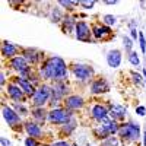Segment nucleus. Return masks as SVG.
I'll return each instance as SVG.
<instances>
[{
	"mask_svg": "<svg viewBox=\"0 0 146 146\" xmlns=\"http://www.w3.org/2000/svg\"><path fill=\"white\" fill-rule=\"evenodd\" d=\"M40 76L42 79H51L56 82H63L67 78V66L63 58L50 57L40 67Z\"/></svg>",
	"mask_w": 146,
	"mask_h": 146,
	"instance_id": "nucleus-1",
	"label": "nucleus"
},
{
	"mask_svg": "<svg viewBox=\"0 0 146 146\" xmlns=\"http://www.w3.org/2000/svg\"><path fill=\"white\" fill-rule=\"evenodd\" d=\"M51 98V88L47 85H41V86L35 91L34 96H32V104L36 108H42L45 102H48V100Z\"/></svg>",
	"mask_w": 146,
	"mask_h": 146,
	"instance_id": "nucleus-2",
	"label": "nucleus"
},
{
	"mask_svg": "<svg viewBox=\"0 0 146 146\" xmlns=\"http://www.w3.org/2000/svg\"><path fill=\"white\" fill-rule=\"evenodd\" d=\"M47 117L50 120V123H53V124H66L72 120V113L67 111V110L56 108V110H51L47 114Z\"/></svg>",
	"mask_w": 146,
	"mask_h": 146,
	"instance_id": "nucleus-3",
	"label": "nucleus"
},
{
	"mask_svg": "<svg viewBox=\"0 0 146 146\" xmlns=\"http://www.w3.org/2000/svg\"><path fill=\"white\" fill-rule=\"evenodd\" d=\"M139 133L140 129L137 124H133V123H126L118 129V135L124 139H130V140H137L139 139Z\"/></svg>",
	"mask_w": 146,
	"mask_h": 146,
	"instance_id": "nucleus-4",
	"label": "nucleus"
},
{
	"mask_svg": "<svg viewBox=\"0 0 146 146\" xmlns=\"http://www.w3.org/2000/svg\"><path fill=\"white\" fill-rule=\"evenodd\" d=\"M72 72H73V75H75L79 80H89L94 75V70L92 67L89 66H85V64H73L72 66Z\"/></svg>",
	"mask_w": 146,
	"mask_h": 146,
	"instance_id": "nucleus-5",
	"label": "nucleus"
},
{
	"mask_svg": "<svg viewBox=\"0 0 146 146\" xmlns=\"http://www.w3.org/2000/svg\"><path fill=\"white\" fill-rule=\"evenodd\" d=\"M66 94H67L66 83L64 82H56V85L51 88V105L57 104Z\"/></svg>",
	"mask_w": 146,
	"mask_h": 146,
	"instance_id": "nucleus-6",
	"label": "nucleus"
},
{
	"mask_svg": "<svg viewBox=\"0 0 146 146\" xmlns=\"http://www.w3.org/2000/svg\"><path fill=\"white\" fill-rule=\"evenodd\" d=\"M10 66L13 67L15 70H18L22 76H27L29 73V66H28V62L25 58H23V56H18V57H13L10 60Z\"/></svg>",
	"mask_w": 146,
	"mask_h": 146,
	"instance_id": "nucleus-7",
	"label": "nucleus"
},
{
	"mask_svg": "<svg viewBox=\"0 0 146 146\" xmlns=\"http://www.w3.org/2000/svg\"><path fill=\"white\" fill-rule=\"evenodd\" d=\"M75 29H76V38L79 41H85V42L91 41V29L85 22H78Z\"/></svg>",
	"mask_w": 146,
	"mask_h": 146,
	"instance_id": "nucleus-8",
	"label": "nucleus"
},
{
	"mask_svg": "<svg viewBox=\"0 0 146 146\" xmlns=\"http://www.w3.org/2000/svg\"><path fill=\"white\" fill-rule=\"evenodd\" d=\"M2 113H3L5 120L9 123V126H16V124H19L21 118H19V114L15 111V110H12V108L7 107V105H3Z\"/></svg>",
	"mask_w": 146,
	"mask_h": 146,
	"instance_id": "nucleus-9",
	"label": "nucleus"
},
{
	"mask_svg": "<svg viewBox=\"0 0 146 146\" xmlns=\"http://www.w3.org/2000/svg\"><path fill=\"white\" fill-rule=\"evenodd\" d=\"M64 105L67 110H79L83 107V98L79 95H70L64 98Z\"/></svg>",
	"mask_w": 146,
	"mask_h": 146,
	"instance_id": "nucleus-10",
	"label": "nucleus"
},
{
	"mask_svg": "<svg viewBox=\"0 0 146 146\" xmlns=\"http://www.w3.org/2000/svg\"><path fill=\"white\" fill-rule=\"evenodd\" d=\"M107 63H108L110 67H113V69L118 67L120 63H121V53L118 50L108 51V54H107Z\"/></svg>",
	"mask_w": 146,
	"mask_h": 146,
	"instance_id": "nucleus-11",
	"label": "nucleus"
},
{
	"mask_svg": "<svg viewBox=\"0 0 146 146\" xmlns=\"http://www.w3.org/2000/svg\"><path fill=\"white\" fill-rule=\"evenodd\" d=\"M91 114H92V117H94L95 120L101 121V123L108 118V111H107V108L102 107V105H94Z\"/></svg>",
	"mask_w": 146,
	"mask_h": 146,
	"instance_id": "nucleus-12",
	"label": "nucleus"
},
{
	"mask_svg": "<svg viewBox=\"0 0 146 146\" xmlns=\"http://www.w3.org/2000/svg\"><path fill=\"white\" fill-rule=\"evenodd\" d=\"M108 91H110V86L104 79H98V80L92 82V85H91V92L92 94H104V92H108Z\"/></svg>",
	"mask_w": 146,
	"mask_h": 146,
	"instance_id": "nucleus-13",
	"label": "nucleus"
},
{
	"mask_svg": "<svg viewBox=\"0 0 146 146\" xmlns=\"http://www.w3.org/2000/svg\"><path fill=\"white\" fill-rule=\"evenodd\" d=\"M16 83H18V86L25 92V94H28V95H31V96H34V94H35V88L32 86V83H31V80H28V79H21V78H16Z\"/></svg>",
	"mask_w": 146,
	"mask_h": 146,
	"instance_id": "nucleus-14",
	"label": "nucleus"
},
{
	"mask_svg": "<svg viewBox=\"0 0 146 146\" xmlns=\"http://www.w3.org/2000/svg\"><path fill=\"white\" fill-rule=\"evenodd\" d=\"M18 53V47L15 44H12L9 41H5L3 45H2V54L5 57H9V58H13V56H16Z\"/></svg>",
	"mask_w": 146,
	"mask_h": 146,
	"instance_id": "nucleus-15",
	"label": "nucleus"
},
{
	"mask_svg": "<svg viewBox=\"0 0 146 146\" xmlns=\"http://www.w3.org/2000/svg\"><path fill=\"white\" fill-rule=\"evenodd\" d=\"M25 130H27V133H28L32 139H34V137H41V135H42L40 126L36 124V123H32V121H29V123L25 124Z\"/></svg>",
	"mask_w": 146,
	"mask_h": 146,
	"instance_id": "nucleus-16",
	"label": "nucleus"
},
{
	"mask_svg": "<svg viewBox=\"0 0 146 146\" xmlns=\"http://www.w3.org/2000/svg\"><path fill=\"white\" fill-rule=\"evenodd\" d=\"M7 94H9V96L12 100H15V101H19V100H22V96H23V91L19 88V86H16V85H7Z\"/></svg>",
	"mask_w": 146,
	"mask_h": 146,
	"instance_id": "nucleus-17",
	"label": "nucleus"
},
{
	"mask_svg": "<svg viewBox=\"0 0 146 146\" xmlns=\"http://www.w3.org/2000/svg\"><path fill=\"white\" fill-rule=\"evenodd\" d=\"M126 113H127V110H126L124 107L115 105V107H113V108H111V111H110V115H111V117H113V120L115 121V120H123V118H124V115H126Z\"/></svg>",
	"mask_w": 146,
	"mask_h": 146,
	"instance_id": "nucleus-18",
	"label": "nucleus"
},
{
	"mask_svg": "<svg viewBox=\"0 0 146 146\" xmlns=\"http://www.w3.org/2000/svg\"><path fill=\"white\" fill-rule=\"evenodd\" d=\"M94 35H95V38H98V40H105L108 38V36H111V31H110L108 27H96L94 28Z\"/></svg>",
	"mask_w": 146,
	"mask_h": 146,
	"instance_id": "nucleus-19",
	"label": "nucleus"
},
{
	"mask_svg": "<svg viewBox=\"0 0 146 146\" xmlns=\"http://www.w3.org/2000/svg\"><path fill=\"white\" fill-rule=\"evenodd\" d=\"M23 58L27 60L28 63H32L35 64L36 62H38V53H36V50H32V48H27V50H23Z\"/></svg>",
	"mask_w": 146,
	"mask_h": 146,
	"instance_id": "nucleus-20",
	"label": "nucleus"
},
{
	"mask_svg": "<svg viewBox=\"0 0 146 146\" xmlns=\"http://www.w3.org/2000/svg\"><path fill=\"white\" fill-rule=\"evenodd\" d=\"M32 114H34V118L35 120H38V121H44L45 120V111H44V108H36V110H34L32 111Z\"/></svg>",
	"mask_w": 146,
	"mask_h": 146,
	"instance_id": "nucleus-21",
	"label": "nucleus"
},
{
	"mask_svg": "<svg viewBox=\"0 0 146 146\" xmlns=\"http://www.w3.org/2000/svg\"><path fill=\"white\" fill-rule=\"evenodd\" d=\"M73 25L76 27V23H75V21H73V18H66L64 22H63V31L67 34L69 31H72V27Z\"/></svg>",
	"mask_w": 146,
	"mask_h": 146,
	"instance_id": "nucleus-22",
	"label": "nucleus"
},
{
	"mask_svg": "<svg viewBox=\"0 0 146 146\" xmlns=\"http://www.w3.org/2000/svg\"><path fill=\"white\" fill-rule=\"evenodd\" d=\"M129 60H130V63H131L133 66H139V64H140V58H139L137 53H135V51H131V53H130Z\"/></svg>",
	"mask_w": 146,
	"mask_h": 146,
	"instance_id": "nucleus-23",
	"label": "nucleus"
},
{
	"mask_svg": "<svg viewBox=\"0 0 146 146\" xmlns=\"http://www.w3.org/2000/svg\"><path fill=\"white\" fill-rule=\"evenodd\" d=\"M58 3L62 6H64L67 10H73V7H75L76 5H79V2H66V0H60Z\"/></svg>",
	"mask_w": 146,
	"mask_h": 146,
	"instance_id": "nucleus-24",
	"label": "nucleus"
},
{
	"mask_svg": "<svg viewBox=\"0 0 146 146\" xmlns=\"http://www.w3.org/2000/svg\"><path fill=\"white\" fill-rule=\"evenodd\" d=\"M75 127H76V121L72 118V120L69 121V123H66V124H64V133H70Z\"/></svg>",
	"mask_w": 146,
	"mask_h": 146,
	"instance_id": "nucleus-25",
	"label": "nucleus"
},
{
	"mask_svg": "<svg viewBox=\"0 0 146 146\" xmlns=\"http://www.w3.org/2000/svg\"><path fill=\"white\" fill-rule=\"evenodd\" d=\"M117 145H118L117 137H107V140L102 143V146H117Z\"/></svg>",
	"mask_w": 146,
	"mask_h": 146,
	"instance_id": "nucleus-26",
	"label": "nucleus"
},
{
	"mask_svg": "<svg viewBox=\"0 0 146 146\" xmlns=\"http://www.w3.org/2000/svg\"><path fill=\"white\" fill-rule=\"evenodd\" d=\"M79 5L83 6V7H86V9H91V7H94L95 2H94V0H89V2H88V0H80Z\"/></svg>",
	"mask_w": 146,
	"mask_h": 146,
	"instance_id": "nucleus-27",
	"label": "nucleus"
},
{
	"mask_svg": "<svg viewBox=\"0 0 146 146\" xmlns=\"http://www.w3.org/2000/svg\"><path fill=\"white\" fill-rule=\"evenodd\" d=\"M104 22L107 23V25H114V23H115V18L113 15H105L104 16Z\"/></svg>",
	"mask_w": 146,
	"mask_h": 146,
	"instance_id": "nucleus-28",
	"label": "nucleus"
},
{
	"mask_svg": "<svg viewBox=\"0 0 146 146\" xmlns=\"http://www.w3.org/2000/svg\"><path fill=\"white\" fill-rule=\"evenodd\" d=\"M139 40H140V48H142V53H146V40H145V35L140 32L139 34Z\"/></svg>",
	"mask_w": 146,
	"mask_h": 146,
	"instance_id": "nucleus-29",
	"label": "nucleus"
},
{
	"mask_svg": "<svg viewBox=\"0 0 146 146\" xmlns=\"http://www.w3.org/2000/svg\"><path fill=\"white\" fill-rule=\"evenodd\" d=\"M13 107H15V110H16V113H18V114H21V113H22V114H28V110H27L25 107H23V105L15 104Z\"/></svg>",
	"mask_w": 146,
	"mask_h": 146,
	"instance_id": "nucleus-30",
	"label": "nucleus"
},
{
	"mask_svg": "<svg viewBox=\"0 0 146 146\" xmlns=\"http://www.w3.org/2000/svg\"><path fill=\"white\" fill-rule=\"evenodd\" d=\"M124 47H126V50L129 51V53H131V47H133V44H131V40L130 38H127V36H124Z\"/></svg>",
	"mask_w": 146,
	"mask_h": 146,
	"instance_id": "nucleus-31",
	"label": "nucleus"
},
{
	"mask_svg": "<svg viewBox=\"0 0 146 146\" xmlns=\"http://www.w3.org/2000/svg\"><path fill=\"white\" fill-rule=\"evenodd\" d=\"M131 76H133V80H135V83H137V85L142 83V78H140V75H137L136 72H133V73H131Z\"/></svg>",
	"mask_w": 146,
	"mask_h": 146,
	"instance_id": "nucleus-32",
	"label": "nucleus"
},
{
	"mask_svg": "<svg viewBox=\"0 0 146 146\" xmlns=\"http://www.w3.org/2000/svg\"><path fill=\"white\" fill-rule=\"evenodd\" d=\"M60 21V12L57 9H53V22H58Z\"/></svg>",
	"mask_w": 146,
	"mask_h": 146,
	"instance_id": "nucleus-33",
	"label": "nucleus"
},
{
	"mask_svg": "<svg viewBox=\"0 0 146 146\" xmlns=\"http://www.w3.org/2000/svg\"><path fill=\"white\" fill-rule=\"evenodd\" d=\"M25 145L27 146H38V145H36V142H35V139H32V137H28L25 140Z\"/></svg>",
	"mask_w": 146,
	"mask_h": 146,
	"instance_id": "nucleus-34",
	"label": "nucleus"
},
{
	"mask_svg": "<svg viewBox=\"0 0 146 146\" xmlns=\"http://www.w3.org/2000/svg\"><path fill=\"white\" fill-rule=\"evenodd\" d=\"M136 113H137L139 115H145L146 110H145V107H137V108H136Z\"/></svg>",
	"mask_w": 146,
	"mask_h": 146,
	"instance_id": "nucleus-35",
	"label": "nucleus"
},
{
	"mask_svg": "<svg viewBox=\"0 0 146 146\" xmlns=\"http://www.w3.org/2000/svg\"><path fill=\"white\" fill-rule=\"evenodd\" d=\"M2 146H13V145H12L6 137H2Z\"/></svg>",
	"mask_w": 146,
	"mask_h": 146,
	"instance_id": "nucleus-36",
	"label": "nucleus"
},
{
	"mask_svg": "<svg viewBox=\"0 0 146 146\" xmlns=\"http://www.w3.org/2000/svg\"><path fill=\"white\" fill-rule=\"evenodd\" d=\"M51 146H69L67 142H57V143H53Z\"/></svg>",
	"mask_w": 146,
	"mask_h": 146,
	"instance_id": "nucleus-37",
	"label": "nucleus"
},
{
	"mask_svg": "<svg viewBox=\"0 0 146 146\" xmlns=\"http://www.w3.org/2000/svg\"><path fill=\"white\" fill-rule=\"evenodd\" d=\"M131 36H133L135 40L137 38V31H136V29H131Z\"/></svg>",
	"mask_w": 146,
	"mask_h": 146,
	"instance_id": "nucleus-38",
	"label": "nucleus"
},
{
	"mask_svg": "<svg viewBox=\"0 0 146 146\" xmlns=\"http://www.w3.org/2000/svg\"><path fill=\"white\" fill-rule=\"evenodd\" d=\"M5 80H6V79H5V73H2V75H0V83L3 85V83H5Z\"/></svg>",
	"mask_w": 146,
	"mask_h": 146,
	"instance_id": "nucleus-39",
	"label": "nucleus"
},
{
	"mask_svg": "<svg viewBox=\"0 0 146 146\" xmlns=\"http://www.w3.org/2000/svg\"><path fill=\"white\" fill-rule=\"evenodd\" d=\"M107 5H115L117 3V0H114V2H113V0H110V2H105Z\"/></svg>",
	"mask_w": 146,
	"mask_h": 146,
	"instance_id": "nucleus-40",
	"label": "nucleus"
},
{
	"mask_svg": "<svg viewBox=\"0 0 146 146\" xmlns=\"http://www.w3.org/2000/svg\"><path fill=\"white\" fill-rule=\"evenodd\" d=\"M143 137H145V140H143V145L146 146V131H145V136H143Z\"/></svg>",
	"mask_w": 146,
	"mask_h": 146,
	"instance_id": "nucleus-41",
	"label": "nucleus"
}]
</instances>
